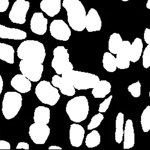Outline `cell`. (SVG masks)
I'll return each instance as SVG.
<instances>
[{
  "mask_svg": "<svg viewBox=\"0 0 150 150\" xmlns=\"http://www.w3.org/2000/svg\"><path fill=\"white\" fill-rule=\"evenodd\" d=\"M62 4L67 11L70 27L76 31H83L85 29L86 13L80 0H64Z\"/></svg>",
  "mask_w": 150,
  "mask_h": 150,
  "instance_id": "obj_1",
  "label": "cell"
},
{
  "mask_svg": "<svg viewBox=\"0 0 150 150\" xmlns=\"http://www.w3.org/2000/svg\"><path fill=\"white\" fill-rule=\"evenodd\" d=\"M17 55L21 59L43 64L46 57L45 48L43 44L39 41L25 40L18 47Z\"/></svg>",
  "mask_w": 150,
  "mask_h": 150,
  "instance_id": "obj_2",
  "label": "cell"
},
{
  "mask_svg": "<svg viewBox=\"0 0 150 150\" xmlns=\"http://www.w3.org/2000/svg\"><path fill=\"white\" fill-rule=\"evenodd\" d=\"M61 75V77L70 82L78 90L94 88L100 81L94 74L73 70L63 73Z\"/></svg>",
  "mask_w": 150,
  "mask_h": 150,
  "instance_id": "obj_3",
  "label": "cell"
},
{
  "mask_svg": "<svg viewBox=\"0 0 150 150\" xmlns=\"http://www.w3.org/2000/svg\"><path fill=\"white\" fill-rule=\"evenodd\" d=\"M66 110L72 121L81 122L86 119L89 113L88 99L84 96L75 97L68 102Z\"/></svg>",
  "mask_w": 150,
  "mask_h": 150,
  "instance_id": "obj_4",
  "label": "cell"
},
{
  "mask_svg": "<svg viewBox=\"0 0 150 150\" xmlns=\"http://www.w3.org/2000/svg\"><path fill=\"white\" fill-rule=\"evenodd\" d=\"M35 93L42 103L50 106L55 105L60 98L58 90L47 81H42L38 83Z\"/></svg>",
  "mask_w": 150,
  "mask_h": 150,
  "instance_id": "obj_5",
  "label": "cell"
},
{
  "mask_svg": "<svg viewBox=\"0 0 150 150\" xmlns=\"http://www.w3.org/2000/svg\"><path fill=\"white\" fill-rule=\"evenodd\" d=\"M22 104V97L17 92L8 91L5 93L2 103V112L6 120L15 118L19 112Z\"/></svg>",
  "mask_w": 150,
  "mask_h": 150,
  "instance_id": "obj_6",
  "label": "cell"
},
{
  "mask_svg": "<svg viewBox=\"0 0 150 150\" xmlns=\"http://www.w3.org/2000/svg\"><path fill=\"white\" fill-rule=\"evenodd\" d=\"M53 54L54 58L51 66L57 74L60 75L63 73L73 70V66L69 61L68 50L64 46H57L54 49Z\"/></svg>",
  "mask_w": 150,
  "mask_h": 150,
  "instance_id": "obj_7",
  "label": "cell"
},
{
  "mask_svg": "<svg viewBox=\"0 0 150 150\" xmlns=\"http://www.w3.org/2000/svg\"><path fill=\"white\" fill-rule=\"evenodd\" d=\"M19 69L22 74L32 82H38L42 78L44 67L42 64L21 59Z\"/></svg>",
  "mask_w": 150,
  "mask_h": 150,
  "instance_id": "obj_8",
  "label": "cell"
},
{
  "mask_svg": "<svg viewBox=\"0 0 150 150\" xmlns=\"http://www.w3.org/2000/svg\"><path fill=\"white\" fill-rule=\"evenodd\" d=\"M30 3L25 0H16L14 3L8 15L10 20L15 23L22 25L26 22L27 13Z\"/></svg>",
  "mask_w": 150,
  "mask_h": 150,
  "instance_id": "obj_9",
  "label": "cell"
},
{
  "mask_svg": "<svg viewBox=\"0 0 150 150\" xmlns=\"http://www.w3.org/2000/svg\"><path fill=\"white\" fill-rule=\"evenodd\" d=\"M49 134L50 129L47 124L34 122L29 128V135L35 144H44L47 141Z\"/></svg>",
  "mask_w": 150,
  "mask_h": 150,
  "instance_id": "obj_10",
  "label": "cell"
},
{
  "mask_svg": "<svg viewBox=\"0 0 150 150\" xmlns=\"http://www.w3.org/2000/svg\"><path fill=\"white\" fill-rule=\"evenodd\" d=\"M50 33L55 39L61 41H67L71 34L67 24L61 19H55L52 22L50 25Z\"/></svg>",
  "mask_w": 150,
  "mask_h": 150,
  "instance_id": "obj_11",
  "label": "cell"
},
{
  "mask_svg": "<svg viewBox=\"0 0 150 150\" xmlns=\"http://www.w3.org/2000/svg\"><path fill=\"white\" fill-rule=\"evenodd\" d=\"M131 43L128 40L123 41L122 46L117 54V66L119 69H126L130 64Z\"/></svg>",
  "mask_w": 150,
  "mask_h": 150,
  "instance_id": "obj_12",
  "label": "cell"
},
{
  "mask_svg": "<svg viewBox=\"0 0 150 150\" xmlns=\"http://www.w3.org/2000/svg\"><path fill=\"white\" fill-rule=\"evenodd\" d=\"M47 19L41 12L34 13L30 21V28L33 33L37 35H43L47 31Z\"/></svg>",
  "mask_w": 150,
  "mask_h": 150,
  "instance_id": "obj_13",
  "label": "cell"
},
{
  "mask_svg": "<svg viewBox=\"0 0 150 150\" xmlns=\"http://www.w3.org/2000/svg\"><path fill=\"white\" fill-rule=\"evenodd\" d=\"M102 22L98 12L94 8H91L86 16L85 28L89 33L98 31L101 30Z\"/></svg>",
  "mask_w": 150,
  "mask_h": 150,
  "instance_id": "obj_14",
  "label": "cell"
},
{
  "mask_svg": "<svg viewBox=\"0 0 150 150\" xmlns=\"http://www.w3.org/2000/svg\"><path fill=\"white\" fill-rule=\"evenodd\" d=\"M52 84L56 88H58L62 94L67 96H73L76 93L74 86L64 78L59 76V74L54 75L52 77Z\"/></svg>",
  "mask_w": 150,
  "mask_h": 150,
  "instance_id": "obj_15",
  "label": "cell"
},
{
  "mask_svg": "<svg viewBox=\"0 0 150 150\" xmlns=\"http://www.w3.org/2000/svg\"><path fill=\"white\" fill-rule=\"evenodd\" d=\"M11 85L17 91L21 93H27L31 89V81L22 74H18L11 80Z\"/></svg>",
  "mask_w": 150,
  "mask_h": 150,
  "instance_id": "obj_16",
  "label": "cell"
},
{
  "mask_svg": "<svg viewBox=\"0 0 150 150\" xmlns=\"http://www.w3.org/2000/svg\"><path fill=\"white\" fill-rule=\"evenodd\" d=\"M69 133L71 145L74 147L81 146L85 136L83 127L78 124H73L70 126Z\"/></svg>",
  "mask_w": 150,
  "mask_h": 150,
  "instance_id": "obj_17",
  "label": "cell"
},
{
  "mask_svg": "<svg viewBox=\"0 0 150 150\" xmlns=\"http://www.w3.org/2000/svg\"><path fill=\"white\" fill-rule=\"evenodd\" d=\"M27 34L25 31L14 28H8L3 25H0V38L23 40L27 38Z\"/></svg>",
  "mask_w": 150,
  "mask_h": 150,
  "instance_id": "obj_18",
  "label": "cell"
},
{
  "mask_svg": "<svg viewBox=\"0 0 150 150\" xmlns=\"http://www.w3.org/2000/svg\"><path fill=\"white\" fill-rule=\"evenodd\" d=\"M61 0H42L40 4L41 10L50 17L58 15L61 10Z\"/></svg>",
  "mask_w": 150,
  "mask_h": 150,
  "instance_id": "obj_19",
  "label": "cell"
},
{
  "mask_svg": "<svg viewBox=\"0 0 150 150\" xmlns=\"http://www.w3.org/2000/svg\"><path fill=\"white\" fill-rule=\"evenodd\" d=\"M135 136L133 128V121L130 119L126 121V126L124 131V145L123 148L128 149L132 148L134 145Z\"/></svg>",
  "mask_w": 150,
  "mask_h": 150,
  "instance_id": "obj_20",
  "label": "cell"
},
{
  "mask_svg": "<svg viewBox=\"0 0 150 150\" xmlns=\"http://www.w3.org/2000/svg\"><path fill=\"white\" fill-rule=\"evenodd\" d=\"M111 91V85L107 81H100L92 90L93 96L96 98H105Z\"/></svg>",
  "mask_w": 150,
  "mask_h": 150,
  "instance_id": "obj_21",
  "label": "cell"
},
{
  "mask_svg": "<svg viewBox=\"0 0 150 150\" xmlns=\"http://www.w3.org/2000/svg\"><path fill=\"white\" fill-rule=\"evenodd\" d=\"M50 109L45 106H40L35 108L34 114V121L35 123L47 124L50 120Z\"/></svg>",
  "mask_w": 150,
  "mask_h": 150,
  "instance_id": "obj_22",
  "label": "cell"
},
{
  "mask_svg": "<svg viewBox=\"0 0 150 150\" xmlns=\"http://www.w3.org/2000/svg\"><path fill=\"white\" fill-rule=\"evenodd\" d=\"M15 50L11 45L0 43V59L8 64H14Z\"/></svg>",
  "mask_w": 150,
  "mask_h": 150,
  "instance_id": "obj_23",
  "label": "cell"
},
{
  "mask_svg": "<svg viewBox=\"0 0 150 150\" xmlns=\"http://www.w3.org/2000/svg\"><path fill=\"white\" fill-rule=\"evenodd\" d=\"M143 50V43L140 38H136L130 47V61L136 62L141 57Z\"/></svg>",
  "mask_w": 150,
  "mask_h": 150,
  "instance_id": "obj_24",
  "label": "cell"
},
{
  "mask_svg": "<svg viewBox=\"0 0 150 150\" xmlns=\"http://www.w3.org/2000/svg\"><path fill=\"white\" fill-rule=\"evenodd\" d=\"M123 40L120 34L114 33L110 35L109 40L108 49L109 51L112 54H117L120 50Z\"/></svg>",
  "mask_w": 150,
  "mask_h": 150,
  "instance_id": "obj_25",
  "label": "cell"
},
{
  "mask_svg": "<svg viewBox=\"0 0 150 150\" xmlns=\"http://www.w3.org/2000/svg\"><path fill=\"white\" fill-rule=\"evenodd\" d=\"M103 65L107 71L110 73L115 71L117 68L116 58L110 52H105L103 58Z\"/></svg>",
  "mask_w": 150,
  "mask_h": 150,
  "instance_id": "obj_26",
  "label": "cell"
},
{
  "mask_svg": "<svg viewBox=\"0 0 150 150\" xmlns=\"http://www.w3.org/2000/svg\"><path fill=\"white\" fill-rule=\"evenodd\" d=\"M124 114L122 112H119L116 118V130H115V141L118 144H121L122 139H123V135H124Z\"/></svg>",
  "mask_w": 150,
  "mask_h": 150,
  "instance_id": "obj_27",
  "label": "cell"
},
{
  "mask_svg": "<svg viewBox=\"0 0 150 150\" xmlns=\"http://www.w3.org/2000/svg\"><path fill=\"white\" fill-rule=\"evenodd\" d=\"M100 135L97 130H93L87 134L85 145L88 148H94L100 144Z\"/></svg>",
  "mask_w": 150,
  "mask_h": 150,
  "instance_id": "obj_28",
  "label": "cell"
},
{
  "mask_svg": "<svg viewBox=\"0 0 150 150\" xmlns=\"http://www.w3.org/2000/svg\"><path fill=\"white\" fill-rule=\"evenodd\" d=\"M141 124L144 132L147 133L150 130V106H147L142 112Z\"/></svg>",
  "mask_w": 150,
  "mask_h": 150,
  "instance_id": "obj_29",
  "label": "cell"
},
{
  "mask_svg": "<svg viewBox=\"0 0 150 150\" xmlns=\"http://www.w3.org/2000/svg\"><path fill=\"white\" fill-rule=\"evenodd\" d=\"M103 119H104V116L101 113V112H100V113L95 115L91 118V122L88 125L87 129H88V130H91L97 128V127H98L100 126V124H101L102 121L103 120Z\"/></svg>",
  "mask_w": 150,
  "mask_h": 150,
  "instance_id": "obj_30",
  "label": "cell"
},
{
  "mask_svg": "<svg viewBox=\"0 0 150 150\" xmlns=\"http://www.w3.org/2000/svg\"><path fill=\"white\" fill-rule=\"evenodd\" d=\"M128 91L134 97H139L141 93V85L139 81L133 83L128 86Z\"/></svg>",
  "mask_w": 150,
  "mask_h": 150,
  "instance_id": "obj_31",
  "label": "cell"
},
{
  "mask_svg": "<svg viewBox=\"0 0 150 150\" xmlns=\"http://www.w3.org/2000/svg\"><path fill=\"white\" fill-rule=\"evenodd\" d=\"M142 64L144 68L148 69L150 67V44L145 47L142 56Z\"/></svg>",
  "mask_w": 150,
  "mask_h": 150,
  "instance_id": "obj_32",
  "label": "cell"
},
{
  "mask_svg": "<svg viewBox=\"0 0 150 150\" xmlns=\"http://www.w3.org/2000/svg\"><path fill=\"white\" fill-rule=\"evenodd\" d=\"M112 97H113L112 95L110 96L108 98L105 99L102 103H100V106H99V108H98L99 112L103 113V112H106V110L108 109V108L109 107Z\"/></svg>",
  "mask_w": 150,
  "mask_h": 150,
  "instance_id": "obj_33",
  "label": "cell"
},
{
  "mask_svg": "<svg viewBox=\"0 0 150 150\" xmlns=\"http://www.w3.org/2000/svg\"><path fill=\"white\" fill-rule=\"evenodd\" d=\"M9 6V0H0V12L6 11Z\"/></svg>",
  "mask_w": 150,
  "mask_h": 150,
  "instance_id": "obj_34",
  "label": "cell"
},
{
  "mask_svg": "<svg viewBox=\"0 0 150 150\" xmlns=\"http://www.w3.org/2000/svg\"><path fill=\"white\" fill-rule=\"evenodd\" d=\"M11 146L9 142L6 141H0V149H10Z\"/></svg>",
  "mask_w": 150,
  "mask_h": 150,
  "instance_id": "obj_35",
  "label": "cell"
},
{
  "mask_svg": "<svg viewBox=\"0 0 150 150\" xmlns=\"http://www.w3.org/2000/svg\"><path fill=\"white\" fill-rule=\"evenodd\" d=\"M144 40L146 43L150 44V29L146 28L144 34Z\"/></svg>",
  "mask_w": 150,
  "mask_h": 150,
  "instance_id": "obj_36",
  "label": "cell"
},
{
  "mask_svg": "<svg viewBox=\"0 0 150 150\" xmlns=\"http://www.w3.org/2000/svg\"><path fill=\"white\" fill-rule=\"evenodd\" d=\"M30 148V145L28 143L24 142H19L17 146H16V149H29Z\"/></svg>",
  "mask_w": 150,
  "mask_h": 150,
  "instance_id": "obj_37",
  "label": "cell"
},
{
  "mask_svg": "<svg viewBox=\"0 0 150 150\" xmlns=\"http://www.w3.org/2000/svg\"><path fill=\"white\" fill-rule=\"evenodd\" d=\"M3 80L1 76V74H0V95H1L3 91Z\"/></svg>",
  "mask_w": 150,
  "mask_h": 150,
  "instance_id": "obj_38",
  "label": "cell"
},
{
  "mask_svg": "<svg viewBox=\"0 0 150 150\" xmlns=\"http://www.w3.org/2000/svg\"><path fill=\"white\" fill-rule=\"evenodd\" d=\"M62 148L58 146H51L49 147V149H61Z\"/></svg>",
  "mask_w": 150,
  "mask_h": 150,
  "instance_id": "obj_39",
  "label": "cell"
},
{
  "mask_svg": "<svg viewBox=\"0 0 150 150\" xmlns=\"http://www.w3.org/2000/svg\"><path fill=\"white\" fill-rule=\"evenodd\" d=\"M146 7L147 8L150 10V0H148L146 5Z\"/></svg>",
  "mask_w": 150,
  "mask_h": 150,
  "instance_id": "obj_40",
  "label": "cell"
},
{
  "mask_svg": "<svg viewBox=\"0 0 150 150\" xmlns=\"http://www.w3.org/2000/svg\"><path fill=\"white\" fill-rule=\"evenodd\" d=\"M121 1H124V2H126V1H129V0H121Z\"/></svg>",
  "mask_w": 150,
  "mask_h": 150,
  "instance_id": "obj_41",
  "label": "cell"
},
{
  "mask_svg": "<svg viewBox=\"0 0 150 150\" xmlns=\"http://www.w3.org/2000/svg\"><path fill=\"white\" fill-rule=\"evenodd\" d=\"M149 97H150V91H149Z\"/></svg>",
  "mask_w": 150,
  "mask_h": 150,
  "instance_id": "obj_42",
  "label": "cell"
},
{
  "mask_svg": "<svg viewBox=\"0 0 150 150\" xmlns=\"http://www.w3.org/2000/svg\"><path fill=\"white\" fill-rule=\"evenodd\" d=\"M149 18H150V16H149Z\"/></svg>",
  "mask_w": 150,
  "mask_h": 150,
  "instance_id": "obj_43",
  "label": "cell"
}]
</instances>
